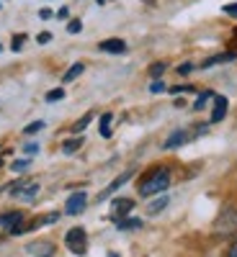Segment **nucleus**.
Instances as JSON below:
<instances>
[{
	"instance_id": "f257e3e1",
	"label": "nucleus",
	"mask_w": 237,
	"mask_h": 257,
	"mask_svg": "<svg viewBox=\"0 0 237 257\" xmlns=\"http://www.w3.org/2000/svg\"><path fill=\"white\" fill-rule=\"evenodd\" d=\"M170 185V170L168 167H155L152 173H147L139 183V196L142 198H149V196H160L165 193Z\"/></svg>"
},
{
	"instance_id": "f03ea898",
	"label": "nucleus",
	"mask_w": 237,
	"mask_h": 257,
	"mask_svg": "<svg viewBox=\"0 0 237 257\" xmlns=\"http://www.w3.org/2000/svg\"><path fill=\"white\" fill-rule=\"evenodd\" d=\"M64 244H67V249L72 254H85V249H88V237H85V229L83 226H75L67 231V237H64Z\"/></svg>"
},
{
	"instance_id": "7ed1b4c3",
	"label": "nucleus",
	"mask_w": 237,
	"mask_h": 257,
	"mask_svg": "<svg viewBox=\"0 0 237 257\" xmlns=\"http://www.w3.org/2000/svg\"><path fill=\"white\" fill-rule=\"evenodd\" d=\"M234 229H237V208L227 206L222 211V216L217 219V234H229Z\"/></svg>"
},
{
	"instance_id": "20e7f679",
	"label": "nucleus",
	"mask_w": 237,
	"mask_h": 257,
	"mask_svg": "<svg viewBox=\"0 0 237 257\" xmlns=\"http://www.w3.org/2000/svg\"><path fill=\"white\" fill-rule=\"evenodd\" d=\"M85 203H88V196H85L83 190L72 193V196L67 198V203H64V213H70V216H77V213H83Z\"/></svg>"
},
{
	"instance_id": "39448f33",
	"label": "nucleus",
	"mask_w": 237,
	"mask_h": 257,
	"mask_svg": "<svg viewBox=\"0 0 237 257\" xmlns=\"http://www.w3.org/2000/svg\"><path fill=\"white\" fill-rule=\"evenodd\" d=\"M188 139H191V134L186 132V128H176V132L165 139L163 149H178V147H181V144H186Z\"/></svg>"
},
{
	"instance_id": "423d86ee",
	"label": "nucleus",
	"mask_w": 237,
	"mask_h": 257,
	"mask_svg": "<svg viewBox=\"0 0 237 257\" xmlns=\"http://www.w3.org/2000/svg\"><path fill=\"white\" fill-rule=\"evenodd\" d=\"M26 252H31V257H52L54 244L52 242H31L26 247Z\"/></svg>"
},
{
	"instance_id": "0eeeda50",
	"label": "nucleus",
	"mask_w": 237,
	"mask_h": 257,
	"mask_svg": "<svg viewBox=\"0 0 237 257\" xmlns=\"http://www.w3.org/2000/svg\"><path fill=\"white\" fill-rule=\"evenodd\" d=\"M227 98L224 95H214V111H211V123H217L227 116Z\"/></svg>"
},
{
	"instance_id": "6e6552de",
	"label": "nucleus",
	"mask_w": 237,
	"mask_h": 257,
	"mask_svg": "<svg viewBox=\"0 0 237 257\" xmlns=\"http://www.w3.org/2000/svg\"><path fill=\"white\" fill-rule=\"evenodd\" d=\"M132 175H134V170H126L124 175H119V178H116V180H114V183H111V185H109V188H106V190L101 193V196H98V201H106V198H109L114 190H119V188H121L126 180H132Z\"/></svg>"
},
{
	"instance_id": "1a4fd4ad",
	"label": "nucleus",
	"mask_w": 237,
	"mask_h": 257,
	"mask_svg": "<svg viewBox=\"0 0 237 257\" xmlns=\"http://www.w3.org/2000/svg\"><path fill=\"white\" fill-rule=\"evenodd\" d=\"M101 52H109V54H124L126 52V44L121 39H106L101 41Z\"/></svg>"
},
{
	"instance_id": "9d476101",
	"label": "nucleus",
	"mask_w": 237,
	"mask_h": 257,
	"mask_svg": "<svg viewBox=\"0 0 237 257\" xmlns=\"http://www.w3.org/2000/svg\"><path fill=\"white\" fill-rule=\"evenodd\" d=\"M134 208V201L132 198H116L114 203H111V211H114V216H126L129 211Z\"/></svg>"
},
{
	"instance_id": "9b49d317",
	"label": "nucleus",
	"mask_w": 237,
	"mask_h": 257,
	"mask_svg": "<svg viewBox=\"0 0 237 257\" xmlns=\"http://www.w3.org/2000/svg\"><path fill=\"white\" fill-rule=\"evenodd\" d=\"M21 219H24V213H21V211H11V213H3V216H0V226H6V229L11 231L13 226H18V224H21Z\"/></svg>"
},
{
	"instance_id": "f8f14e48",
	"label": "nucleus",
	"mask_w": 237,
	"mask_h": 257,
	"mask_svg": "<svg viewBox=\"0 0 237 257\" xmlns=\"http://www.w3.org/2000/svg\"><path fill=\"white\" fill-rule=\"evenodd\" d=\"M237 57V52H227V54H217V57H209L204 64H201V67L206 70V67H214V64H222V62H232Z\"/></svg>"
},
{
	"instance_id": "ddd939ff",
	"label": "nucleus",
	"mask_w": 237,
	"mask_h": 257,
	"mask_svg": "<svg viewBox=\"0 0 237 257\" xmlns=\"http://www.w3.org/2000/svg\"><path fill=\"white\" fill-rule=\"evenodd\" d=\"M83 70H85V64H83V62H75L72 67L62 75V82H72L75 77H80V75H83Z\"/></svg>"
},
{
	"instance_id": "4468645a",
	"label": "nucleus",
	"mask_w": 237,
	"mask_h": 257,
	"mask_svg": "<svg viewBox=\"0 0 237 257\" xmlns=\"http://www.w3.org/2000/svg\"><path fill=\"white\" fill-rule=\"evenodd\" d=\"M36 190H39V185L36 183H29V185H21V190H16V196H21L24 201H31L36 196Z\"/></svg>"
},
{
	"instance_id": "2eb2a0df",
	"label": "nucleus",
	"mask_w": 237,
	"mask_h": 257,
	"mask_svg": "<svg viewBox=\"0 0 237 257\" xmlns=\"http://www.w3.org/2000/svg\"><path fill=\"white\" fill-rule=\"evenodd\" d=\"M168 203H170V198H168V196H160L157 201H152V203L147 206V213H149V216H155V213H160Z\"/></svg>"
},
{
	"instance_id": "dca6fc26",
	"label": "nucleus",
	"mask_w": 237,
	"mask_h": 257,
	"mask_svg": "<svg viewBox=\"0 0 237 257\" xmlns=\"http://www.w3.org/2000/svg\"><path fill=\"white\" fill-rule=\"evenodd\" d=\"M111 118H114L111 113H103V116H101V137H103V139L111 137Z\"/></svg>"
},
{
	"instance_id": "f3484780",
	"label": "nucleus",
	"mask_w": 237,
	"mask_h": 257,
	"mask_svg": "<svg viewBox=\"0 0 237 257\" xmlns=\"http://www.w3.org/2000/svg\"><path fill=\"white\" fill-rule=\"evenodd\" d=\"M80 147H83V139H80V137H77V139H67V142L62 144V152H64V155H72V152H77Z\"/></svg>"
},
{
	"instance_id": "a211bd4d",
	"label": "nucleus",
	"mask_w": 237,
	"mask_h": 257,
	"mask_svg": "<svg viewBox=\"0 0 237 257\" xmlns=\"http://www.w3.org/2000/svg\"><path fill=\"white\" fill-rule=\"evenodd\" d=\"M209 100H214V93H211V90H206V93H199L196 103H193V111H201V108H204V105H206Z\"/></svg>"
},
{
	"instance_id": "6ab92c4d",
	"label": "nucleus",
	"mask_w": 237,
	"mask_h": 257,
	"mask_svg": "<svg viewBox=\"0 0 237 257\" xmlns=\"http://www.w3.org/2000/svg\"><path fill=\"white\" fill-rule=\"evenodd\" d=\"M93 121V113H85L80 121H75V126H72V134H83L85 132V126H88Z\"/></svg>"
},
{
	"instance_id": "aec40b11",
	"label": "nucleus",
	"mask_w": 237,
	"mask_h": 257,
	"mask_svg": "<svg viewBox=\"0 0 237 257\" xmlns=\"http://www.w3.org/2000/svg\"><path fill=\"white\" fill-rule=\"evenodd\" d=\"M139 226H142V219H124V221H119V229H121V231L139 229Z\"/></svg>"
},
{
	"instance_id": "412c9836",
	"label": "nucleus",
	"mask_w": 237,
	"mask_h": 257,
	"mask_svg": "<svg viewBox=\"0 0 237 257\" xmlns=\"http://www.w3.org/2000/svg\"><path fill=\"white\" fill-rule=\"evenodd\" d=\"M24 44H26V34H16L13 36V52H21V49H24Z\"/></svg>"
},
{
	"instance_id": "4be33fe9",
	"label": "nucleus",
	"mask_w": 237,
	"mask_h": 257,
	"mask_svg": "<svg viewBox=\"0 0 237 257\" xmlns=\"http://www.w3.org/2000/svg\"><path fill=\"white\" fill-rule=\"evenodd\" d=\"M41 128H44V121H31V123L24 128V132H26V134H39Z\"/></svg>"
},
{
	"instance_id": "5701e85b",
	"label": "nucleus",
	"mask_w": 237,
	"mask_h": 257,
	"mask_svg": "<svg viewBox=\"0 0 237 257\" xmlns=\"http://www.w3.org/2000/svg\"><path fill=\"white\" fill-rule=\"evenodd\" d=\"M173 95H181V93H193V85H176V88H170Z\"/></svg>"
},
{
	"instance_id": "b1692460",
	"label": "nucleus",
	"mask_w": 237,
	"mask_h": 257,
	"mask_svg": "<svg viewBox=\"0 0 237 257\" xmlns=\"http://www.w3.org/2000/svg\"><path fill=\"white\" fill-rule=\"evenodd\" d=\"M163 72H165V64L163 62H155L152 67H149V75H152V77H160Z\"/></svg>"
},
{
	"instance_id": "393cba45",
	"label": "nucleus",
	"mask_w": 237,
	"mask_h": 257,
	"mask_svg": "<svg viewBox=\"0 0 237 257\" xmlns=\"http://www.w3.org/2000/svg\"><path fill=\"white\" fill-rule=\"evenodd\" d=\"M62 98H64V90H62V88H57V90L47 93V100H49V103H54V100H62Z\"/></svg>"
},
{
	"instance_id": "a878e982",
	"label": "nucleus",
	"mask_w": 237,
	"mask_h": 257,
	"mask_svg": "<svg viewBox=\"0 0 237 257\" xmlns=\"http://www.w3.org/2000/svg\"><path fill=\"white\" fill-rule=\"evenodd\" d=\"M67 31H70V34H80V31H83V24H80L77 18H72L70 24H67Z\"/></svg>"
},
{
	"instance_id": "bb28decb",
	"label": "nucleus",
	"mask_w": 237,
	"mask_h": 257,
	"mask_svg": "<svg viewBox=\"0 0 237 257\" xmlns=\"http://www.w3.org/2000/svg\"><path fill=\"white\" fill-rule=\"evenodd\" d=\"M11 167H13V170H16V173H24V170H26V167H29V160H16V162H13V165H11Z\"/></svg>"
},
{
	"instance_id": "cd10ccee",
	"label": "nucleus",
	"mask_w": 237,
	"mask_h": 257,
	"mask_svg": "<svg viewBox=\"0 0 237 257\" xmlns=\"http://www.w3.org/2000/svg\"><path fill=\"white\" fill-rule=\"evenodd\" d=\"M36 41H39V44H49V41H52V34H49V31H41V34L36 36Z\"/></svg>"
},
{
	"instance_id": "c85d7f7f",
	"label": "nucleus",
	"mask_w": 237,
	"mask_h": 257,
	"mask_svg": "<svg viewBox=\"0 0 237 257\" xmlns=\"http://www.w3.org/2000/svg\"><path fill=\"white\" fill-rule=\"evenodd\" d=\"M224 13H227V16H232V18H237V3H229V6H224Z\"/></svg>"
},
{
	"instance_id": "c756f323",
	"label": "nucleus",
	"mask_w": 237,
	"mask_h": 257,
	"mask_svg": "<svg viewBox=\"0 0 237 257\" xmlns=\"http://www.w3.org/2000/svg\"><path fill=\"white\" fill-rule=\"evenodd\" d=\"M149 90H152V93H163V90H165V85H163L160 80H155L152 85H149Z\"/></svg>"
},
{
	"instance_id": "7c9ffc66",
	"label": "nucleus",
	"mask_w": 237,
	"mask_h": 257,
	"mask_svg": "<svg viewBox=\"0 0 237 257\" xmlns=\"http://www.w3.org/2000/svg\"><path fill=\"white\" fill-rule=\"evenodd\" d=\"M206 132H209V126H206V123H201V126H196V132H193L191 137H204Z\"/></svg>"
},
{
	"instance_id": "2f4dec72",
	"label": "nucleus",
	"mask_w": 237,
	"mask_h": 257,
	"mask_svg": "<svg viewBox=\"0 0 237 257\" xmlns=\"http://www.w3.org/2000/svg\"><path fill=\"white\" fill-rule=\"evenodd\" d=\"M24 152H26L29 157H31V155H36V152H39V144H26V147H24Z\"/></svg>"
},
{
	"instance_id": "473e14b6",
	"label": "nucleus",
	"mask_w": 237,
	"mask_h": 257,
	"mask_svg": "<svg viewBox=\"0 0 237 257\" xmlns=\"http://www.w3.org/2000/svg\"><path fill=\"white\" fill-rule=\"evenodd\" d=\"M191 70H193V64H191V62H183L181 67H178V72H181V75H188Z\"/></svg>"
},
{
	"instance_id": "72a5a7b5",
	"label": "nucleus",
	"mask_w": 237,
	"mask_h": 257,
	"mask_svg": "<svg viewBox=\"0 0 237 257\" xmlns=\"http://www.w3.org/2000/svg\"><path fill=\"white\" fill-rule=\"evenodd\" d=\"M39 16H41V18H52V11H49V8H41Z\"/></svg>"
},
{
	"instance_id": "f704fd0d",
	"label": "nucleus",
	"mask_w": 237,
	"mask_h": 257,
	"mask_svg": "<svg viewBox=\"0 0 237 257\" xmlns=\"http://www.w3.org/2000/svg\"><path fill=\"white\" fill-rule=\"evenodd\" d=\"M229 257H237V242H234V244L229 247Z\"/></svg>"
},
{
	"instance_id": "c9c22d12",
	"label": "nucleus",
	"mask_w": 237,
	"mask_h": 257,
	"mask_svg": "<svg viewBox=\"0 0 237 257\" xmlns=\"http://www.w3.org/2000/svg\"><path fill=\"white\" fill-rule=\"evenodd\" d=\"M109 257H119V254H116V252H111V254H109Z\"/></svg>"
},
{
	"instance_id": "e433bc0d",
	"label": "nucleus",
	"mask_w": 237,
	"mask_h": 257,
	"mask_svg": "<svg viewBox=\"0 0 237 257\" xmlns=\"http://www.w3.org/2000/svg\"><path fill=\"white\" fill-rule=\"evenodd\" d=\"M0 165H3V160H0Z\"/></svg>"
},
{
	"instance_id": "4c0bfd02",
	"label": "nucleus",
	"mask_w": 237,
	"mask_h": 257,
	"mask_svg": "<svg viewBox=\"0 0 237 257\" xmlns=\"http://www.w3.org/2000/svg\"><path fill=\"white\" fill-rule=\"evenodd\" d=\"M0 8H3V6H0Z\"/></svg>"
}]
</instances>
